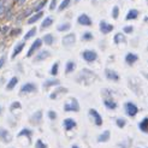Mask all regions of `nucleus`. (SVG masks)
Returning a JSON list of instances; mask_svg holds the SVG:
<instances>
[{
    "label": "nucleus",
    "mask_w": 148,
    "mask_h": 148,
    "mask_svg": "<svg viewBox=\"0 0 148 148\" xmlns=\"http://www.w3.org/2000/svg\"><path fill=\"white\" fill-rule=\"evenodd\" d=\"M75 42H76V35L73 33H70L68 35H65L64 38L62 39V43H63L64 47H71Z\"/></svg>",
    "instance_id": "obj_4"
},
{
    "label": "nucleus",
    "mask_w": 148,
    "mask_h": 148,
    "mask_svg": "<svg viewBox=\"0 0 148 148\" xmlns=\"http://www.w3.org/2000/svg\"><path fill=\"white\" fill-rule=\"evenodd\" d=\"M17 83H18V78H17L16 76L12 77V78L9 81V83L6 84V89H7V90H11V89H13V88L17 86Z\"/></svg>",
    "instance_id": "obj_28"
},
{
    "label": "nucleus",
    "mask_w": 148,
    "mask_h": 148,
    "mask_svg": "<svg viewBox=\"0 0 148 148\" xmlns=\"http://www.w3.org/2000/svg\"><path fill=\"white\" fill-rule=\"evenodd\" d=\"M63 125H64V129L66 131H70V130H72L73 128L76 127V122H75L73 118H66V119H64Z\"/></svg>",
    "instance_id": "obj_12"
},
{
    "label": "nucleus",
    "mask_w": 148,
    "mask_h": 148,
    "mask_svg": "<svg viewBox=\"0 0 148 148\" xmlns=\"http://www.w3.org/2000/svg\"><path fill=\"white\" fill-rule=\"evenodd\" d=\"M36 90V86L34 83H25L22 86L21 88V93H34Z\"/></svg>",
    "instance_id": "obj_13"
},
{
    "label": "nucleus",
    "mask_w": 148,
    "mask_h": 148,
    "mask_svg": "<svg viewBox=\"0 0 148 148\" xmlns=\"http://www.w3.org/2000/svg\"><path fill=\"white\" fill-rule=\"evenodd\" d=\"M75 69H76V63L72 60H69L65 66V73H71L72 71H75Z\"/></svg>",
    "instance_id": "obj_24"
},
{
    "label": "nucleus",
    "mask_w": 148,
    "mask_h": 148,
    "mask_svg": "<svg viewBox=\"0 0 148 148\" xmlns=\"http://www.w3.org/2000/svg\"><path fill=\"white\" fill-rule=\"evenodd\" d=\"M60 84V81L57 79V78H53V79H47L43 83V87L45 88H49V87H54V86H59Z\"/></svg>",
    "instance_id": "obj_23"
},
{
    "label": "nucleus",
    "mask_w": 148,
    "mask_h": 148,
    "mask_svg": "<svg viewBox=\"0 0 148 148\" xmlns=\"http://www.w3.org/2000/svg\"><path fill=\"white\" fill-rule=\"evenodd\" d=\"M24 46H25V42H19V43H17L16 46H14V48H13V52H12V56H11V58L12 59H14L16 58L22 51H23V48H24Z\"/></svg>",
    "instance_id": "obj_15"
},
{
    "label": "nucleus",
    "mask_w": 148,
    "mask_h": 148,
    "mask_svg": "<svg viewBox=\"0 0 148 148\" xmlns=\"http://www.w3.org/2000/svg\"><path fill=\"white\" fill-rule=\"evenodd\" d=\"M132 32H134V27L132 25H125L123 28V33H125V34H131Z\"/></svg>",
    "instance_id": "obj_39"
},
{
    "label": "nucleus",
    "mask_w": 148,
    "mask_h": 148,
    "mask_svg": "<svg viewBox=\"0 0 148 148\" xmlns=\"http://www.w3.org/2000/svg\"><path fill=\"white\" fill-rule=\"evenodd\" d=\"M17 3H18L19 5H23V4L25 3V0H17Z\"/></svg>",
    "instance_id": "obj_47"
},
{
    "label": "nucleus",
    "mask_w": 148,
    "mask_h": 148,
    "mask_svg": "<svg viewBox=\"0 0 148 148\" xmlns=\"http://www.w3.org/2000/svg\"><path fill=\"white\" fill-rule=\"evenodd\" d=\"M138 11L137 10H135V9H130L129 11H128V13H127V16H125V19L127 21H134V19H136L137 17H138Z\"/></svg>",
    "instance_id": "obj_19"
},
{
    "label": "nucleus",
    "mask_w": 148,
    "mask_h": 148,
    "mask_svg": "<svg viewBox=\"0 0 148 148\" xmlns=\"http://www.w3.org/2000/svg\"><path fill=\"white\" fill-rule=\"evenodd\" d=\"M94 39V35L90 33V32H86V33H83V35H82V40L83 41H92Z\"/></svg>",
    "instance_id": "obj_33"
},
{
    "label": "nucleus",
    "mask_w": 148,
    "mask_h": 148,
    "mask_svg": "<svg viewBox=\"0 0 148 148\" xmlns=\"http://www.w3.org/2000/svg\"><path fill=\"white\" fill-rule=\"evenodd\" d=\"M0 113H1V107H0Z\"/></svg>",
    "instance_id": "obj_52"
},
{
    "label": "nucleus",
    "mask_w": 148,
    "mask_h": 148,
    "mask_svg": "<svg viewBox=\"0 0 148 148\" xmlns=\"http://www.w3.org/2000/svg\"><path fill=\"white\" fill-rule=\"evenodd\" d=\"M77 23L81 25H84V27H90L93 24V21L87 13H82V14H79L77 18Z\"/></svg>",
    "instance_id": "obj_6"
},
{
    "label": "nucleus",
    "mask_w": 148,
    "mask_h": 148,
    "mask_svg": "<svg viewBox=\"0 0 148 148\" xmlns=\"http://www.w3.org/2000/svg\"><path fill=\"white\" fill-rule=\"evenodd\" d=\"M99 28H100V32L102 33V34H108V33H111L113 30V25L112 24H110V23H107L106 21H100V23H99Z\"/></svg>",
    "instance_id": "obj_8"
},
{
    "label": "nucleus",
    "mask_w": 148,
    "mask_h": 148,
    "mask_svg": "<svg viewBox=\"0 0 148 148\" xmlns=\"http://www.w3.org/2000/svg\"><path fill=\"white\" fill-rule=\"evenodd\" d=\"M138 129L145 134H148V117H145L143 119L138 123Z\"/></svg>",
    "instance_id": "obj_20"
},
{
    "label": "nucleus",
    "mask_w": 148,
    "mask_h": 148,
    "mask_svg": "<svg viewBox=\"0 0 148 148\" xmlns=\"http://www.w3.org/2000/svg\"><path fill=\"white\" fill-rule=\"evenodd\" d=\"M92 3H93L94 5H97V4L99 3V0H92Z\"/></svg>",
    "instance_id": "obj_48"
},
{
    "label": "nucleus",
    "mask_w": 148,
    "mask_h": 148,
    "mask_svg": "<svg viewBox=\"0 0 148 148\" xmlns=\"http://www.w3.org/2000/svg\"><path fill=\"white\" fill-rule=\"evenodd\" d=\"M65 93H68V88H65V87H59V88H57V89L49 95V98L54 100V99H57V97H58L59 94H65Z\"/></svg>",
    "instance_id": "obj_17"
},
{
    "label": "nucleus",
    "mask_w": 148,
    "mask_h": 148,
    "mask_svg": "<svg viewBox=\"0 0 148 148\" xmlns=\"http://www.w3.org/2000/svg\"><path fill=\"white\" fill-rule=\"evenodd\" d=\"M0 29H1V28H0Z\"/></svg>",
    "instance_id": "obj_54"
},
{
    "label": "nucleus",
    "mask_w": 148,
    "mask_h": 148,
    "mask_svg": "<svg viewBox=\"0 0 148 148\" xmlns=\"http://www.w3.org/2000/svg\"><path fill=\"white\" fill-rule=\"evenodd\" d=\"M71 148H79V147H78V146H76V145H73Z\"/></svg>",
    "instance_id": "obj_49"
},
{
    "label": "nucleus",
    "mask_w": 148,
    "mask_h": 148,
    "mask_svg": "<svg viewBox=\"0 0 148 148\" xmlns=\"http://www.w3.org/2000/svg\"><path fill=\"white\" fill-rule=\"evenodd\" d=\"M70 28H71V24H70V23H63V24H59V25L57 27V30L64 33V32H69Z\"/></svg>",
    "instance_id": "obj_30"
},
{
    "label": "nucleus",
    "mask_w": 148,
    "mask_h": 148,
    "mask_svg": "<svg viewBox=\"0 0 148 148\" xmlns=\"http://www.w3.org/2000/svg\"><path fill=\"white\" fill-rule=\"evenodd\" d=\"M113 41H114V43H117V45H119L121 42H127V39H125L124 34L117 33V34L114 35V38H113Z\"/></svg>",
    "instance_id": "obj_27"
},
{
    "label": "nucleus",
    "mask_w": 148,
    "mask_h": 148,
    "mask_svg": "<svg viewBox=\"0 0 148 148\" xmlns=\"http://www.w3.org/2000/svg\"><path fill=\"white\" fill-rule=\"evenodd\" d=\"M118 17H119V7L116 5V6H113V9H112V18L113 19H118Z\"/></svg>",
    "instance_id": "obj_37"
},
{
    "label": "nucleus",
    "mask_w": 148,
    "mask_h": 148,
    "mask_svg": "<svg viewBox=\"0 0 148 148\" xmlns=\"http://www.w3.org/2000/svg\"><path fill=\"white\" fill-rule=\"evenodd\" d=\"M64 111H66V112H78L79 103H78L77 99H75V98L70 99V101L66 102L64 105Z\"/></svg>",
    "instance_id": "obj_1"
},
{
    "label": "nucleus",
    "mask_w": 148,
    "mask_h": 148,
    "mask_svg": "<svg viewBox=\"0 0 148 148\" xmlns=\"http://www.w3.org/2000/svg\"><path fill=\"white\" fill-rule=\"evenodd\" d=\"M47 114H48V118H49L51 121L57 119V113L54 112V111H52V110H51V111H48V113H47Z\"/></svg>",
    "instance_id": "obj_40"
},
{
    "label": "nucleus",
    "mask_w": 148,
    "mask_h": 148,
    "mask_svg": "<svg viewBox=\"0 0 148 148\" xmlns=\"http://www.w3.org/2000/svg\"><path fill=\"white\" fill-rule=\"evenodd\" d=\"M89 116L92 117V119L94 121L95 125L101 127V125H102V117H101V114L98 112L97 110H95V108H90L89 110Z\"/></svg>",
    "instance_id": "obj_5"
},
{
    "label": "nucleus",
    "mask_w": 148,
    "mask_h": 148,
    "mask_svg": "<svg viewBox=\"0 0 148 148\" xmlns=\"http://www.w3.org/2000/svg\"><path fill=\"white\" fill-rule=\"evenodd\" d=\"M22 107V105H21V102H18V101H16V102H13L12 105H11V110H16V108H21Z\"/></svg>",
    "instance_id": "obj_42"
},
{
    "label": "nucleus",
    "mask_w": 148,
    "mask_h": 148,
    "mask_svg": "<svg viewBox=\"0 0 148 148\" xmlns=\"http://www.w3.org/2000/svg\"><path fill=\"white\" fill-rule=\"evenodd\" d=\"M42 16H43V12H42V11L36 12L35 14H33V16L29 17V19H28V24H34V23H36V22H38Z\"/></svg>",
    "instance_id": "obj_21"
},
{
    "label": "nucleus",
    "mask_w": 148,
    "mask_h": 148,
    "mask_svg": "<svg viewBox=\"0 0 148 148\" xmlns=\"http://www.w3.org/2000/svg\"><path fill=\"white\" fill-rule=\"evenodd\" d=\"M58 70H59V63L57 62V63H54L53 64V66H52V68H51V75L52 76H57L58 75Z\"/></svg>",
    "instance_id": "obj_35"
},
{
    "label": "nucleus",
    "mask_w": 148,
    "mask_h": 148,
    "mask_svg": "<svg viewBox=\"0 0 148 148\" xmlns=\"http://www.w3.org/2000/svg\"><path fill=\"white\" fill-rule=\"evenodd\" d=\"M42 42H45L47 46L53 45V42H54V36L52 35V34H46V35L42 38Z\"/></svg>",
    "instance_id": "obj_26"
},
{
    "label": "nucleus",
    "mask_w": 148,
    "mask_h": 148,
    "mask_svg": "<svg viewBox=\"0 0 148 148\" xmlns=\"http://www.w3.org/2000/svg\"><path fill=\"white\" fill-rule=\"evenodd\" d=\"M138 60V57H137V54H135V53H128L127 56H125V63H127L128 65H134L136 62Z\"/></svg>",
    "instance_id": "obj_14"
},
{
    "label": "nucleus",
    "mask_w": 148,
    "mask_h": 148,
    "mask_svg": "<svg viewBox=\"0 0 148 148\" xmlns=\"http://www.w3.org/2000/svg\"><path fill=\"white\" fill-rule=\"evenodd\" d=\"M125 124H127V121H125L124 118H117V119H116V125L118 128L123 129L125 127Z\"/></svg>",
    "instance_id": "obj_34"
},
{
    "label": "nucleus",
    "mask_w": 148,
    "mask_h": 148,
    "mask_svg": "<svg viewBox=\"0 0 148 148\" xmlns=\"http://www.w3.org/2000/svg\"><path fill=\"white\" fill-rule=\"evenodd\" d=\"M0 140H1L4 143H9V142H11V140H12L11 134L4 128H0Z\"/></svg>",
    "instance_id": "obj_9"
},
{
    "label": "nucleus",
    "mask_w": 148,
    "mask_h": 148,
    "mask_svg": "<svg viewBox=\"0 0 148 148\" xmlns=\"http://www.w3.org/2000/svg\"><path fill=\"white\" fill-rule=\"evenodd\" d=\"M32 135H33V131H32L30 129L23 128V129H22V130L18 132V134H17V137H23V136H25V137H28L29 142H30V137H32Z\"/></svg>",
    "instance_id": "obj_18"
},
{
    "label": "nucleus",
    "mask_w": 148,
    "mask_h": 148,
    "mask_svg": "<svg viewBox=\"0 0 148 148\" xmlns=\"http://www.w3.org/2000/svg\"><path fill=\"white\" fill-rule=\"evenodd\" d=\"M108 140H110V131L108 130L101 132V134L98 136V142H107Z\"/></svg>",
    "instance_id": "obj_25"
},
{
    "label": "nucleus",
    "mask_w": 148,
    "mask_h": 148,
    "mask_svg": "<svg viewBox=\"0 0 148 148\" xmlns=\"http://www.w3.org/2000/svg\"><path fill=\"white\" fill-rule=\"evenodd\" d=\"M42 121V111L39 110V111H36V112L30 117V123L34 124V125H39Z\"/></svg>",
    "instance_id": "obj_11"
},
{
    "label": "nucleus",
    "mask_w": 148,
    "mask_h": 148,
    "mask_svg": "<svg viewBox=\"0 0 148 148\" xmlns=\"http://www.w3.org/2000/svg\"><path fill=\"white\" fill-rule=\"evenodd\" d=\"M47 4V0H42V1H40V3H38L35 6H34V11H36V12H40L43 7H45V5Z\"/></svg>",
    "instance_id": "obj_32"
},
{
    "label": "nucleus",
    "mask_w": 148,
    "mask_h": 148,
    "mask_svg": "<svg viewBox=\"0 0 148 148\" xmlns=\"http://www.w3.org/2000/svg\"><path fill=\"white\" fill-rule=\"evenodd\" d=\"M42 46V40L41 39H36L33 43H32V46H30V48H29V51H28V53H27V57L29 58V57H33V54L35 53L36 51H39V48Z\"/></svg>",
    "instance_id": "obj_7"
},
{
    "label": "nucleus",
    "mask_w": 148,
    "mask_h": 148,
    "mask_svg": "<svg viewBox=\"0 0 148 148\" xmlns=\"http://www.w3.org/2000/svg\"><path fill=\"white\" fill-rule=\"evenodd\" d=\"M103 103H105V106L108 108V110H116L117 108V102L113 100V99H110V98H107V99H105L103 100Z\"/></svg>",
    "instance_id": "obj_22"
},
{
    "label": "nucleus",
    "mask_w": 148,
    "mask_h": 148,
    "mask_svg": "<svg viewBox=\"0 0 148 148\" xmlns=\"http://www.w3.org/2000/svg\"><path fill=\"white\" fill-rule=\"evenodd\" d=\"M7 30H9V27H4L3 29H0V32H3V34H6Z\"/></svg>",
    "instance_id": "obj_46"
},
{
    "label": "nucleus",
    "mask_w": 148,
    "mask_h": 148,
    "mask_svg": "<svg viewBox=\"0 0 148 148\" xmlns=\"http://www.w3.org/2000/svg\"><path fill=\"white\" fill-rule=\"evenodd\" d=\"M35 148H47V145L46 143H43L42 140H38V141L35 142Z\"/></svg>",
    "instance_id": "obj_38"
},
{
    "label": "nucleus",
    "mask_w": 148,
    "mask_h": 148,
    "mask_svg": "<svg viewBox=\"0 0 148 148\" xmlns=\"http://www.w3.org/2000/svg\"><path fill=\"white\" fill-rule=\"evenodd\" d=\"M56 7H57V0H52L49 4V10L53 11V10H56Z\"/></svg>",
    "instance_id": "obj_43"
},
{
    "label": "nucleus",
    "mask_w": 148,
    "mask_h": 148,
    "mask_svg": "<svg viewBox=\"0 0 148 148\" xmlns=\"http://www.w3.org/2000/svg\"><path fill=\"white\" fill-rule=\"evenodd\" d=\"M6 11H7V9L4 5V1H1L0 3V16H4V14L6 13Z\"/></svg>",
    "instance_id": "obj_41"
},
{
    "label": "nucleus",
    "mask_w": 148,
    "mask_h": 148,
    "mask_svg": "<svg viewBox=\"0 0 148 148\" xmlns=\"http://www.w3.org/2000/svg\"><path fill=\"white\" fill-rule=\"evenodd\" d=\"M5 60H6V57L5 56H3L1 58H0V69L4 66V64H5Z\"/></svg>",
    "instance_id": "obj_44"
},
{
    "label": "nucleus",
    "mask_w": 148,
    "mask_h": 148,
    "mask_svg": "<svg viewBox=\"0 0 148 148\" xmlns=\"http://www.w3.org/2000/svg\"><path fill=\"white\" fill-rule=\"evenodd\" d=\"M145 22H148V16H146V17H145Z\"/></svg>",
    "instance_id": "obj_50"
},
{
    "label": "nucleus",
    "mask_w": 148,
    "mask_h": 148,
    "mask_svg": "<svg viewBox=\"0 0 148 148\" xmlns=\"http://www.w3.org/2000/svg\"><path fill=\"white\" fill-rule=\"evenodd\" d=\"M146 1H147V5H148V0H146Z\"/></svg>",
    "instance_id": "obj_53"
},
{
    "label": "nucleus",
    "mask_w": 148,
    "mask_h": 148,
    "mask_svg": "<svg viewBox=\"0 0 148 148\" xmlns=\"http://www.w3.org/2000/svg\"><path fill=\"white\" fill-rule=\"evenodd\" d=\"M71 4V0H63V1L60 3V5H59V7H58V11H64L65 9H68L69 7V5Z\"/></svg>",
    "instance_id": "obj_31"
},
{
    "label": "nucleus",
    "mask_w": 148,
    "mask_h": 148,
    "mask_svg": "<svg viewBox=\"0 0 148 148\" xmlns=\"http://www.w3.org/2000/svg\"><path fill=\"white\" fill-rule=\"evenodd\" d=\"M35 34H36V28H32L30 30H29V32L24 35V40H29V39H32Z\"/></svg>",
    "instance_id": "obj_36"
},
{
    "label": "nucleus",
    "mask_w": 148,
    "mask_h": 148,
    "mask_svg": "<svg viewBox=\"0 0 148 148\" xmlns=\"http://www.w3.org/2000/svg\"><path fill=\"white\" fill-rule=\"evenodd\" d=\"M105 76H106L107 79L113 81V82H117V81L119 79V75L117 73V71L111 70V69H106L105 70Z\"/></svg>",
    "instance_id": "obj_10"
},
{
    "label": "nucleus",
    "mask_w": 148,
    "mask_h": 148,
    "mask_svg": "<svg viewBox=\"0 0 148 148\" xmlns=\"http://www.w3.org/2000/svg\"><path fill=\"white\" fill-rule=\"evenodd\" d=\"M19 33H21V29H16V30H12L11 35H17V34H19Z\"/></svg>",
    "instance_id": "obj_45"
},
{
    "label": "nucleus",
    "mask_w": 148,
    "mask_h": 148,
    "mask_svg": "<svg viewBox=\"0 0 148 148\" xmlns=\"http://www.w3.org/2000/svg\"><path fill=\"white\" fill-rule=\"evenodd\" d=\"M82 58L87 63H93L98 59V53L93 49H86L82 52Z\"/></svg>",
    "instance_id": "obj_2"
},
{
    "label": "nucleus",
    "mask_w": 148,
    "mask_h": 148,
    "mask_svg": "<svg viewBox=\"0 0 148 148\" xmlns=\"http://www.w3.org/2000/svg\"><path fill=\"white\" fill-rule=\"evenodd\" d=\"M52 24H53V18L52 17H46L41 23V29H46V28L51 27Z\"/></svg>",
    "instance_id": "obj_29"
},
{
    "label": "nucleus",
    "mask_w": 148,
    "mask_h": 148,
    "mask_svg": "<svg viewBox=\"0 0 148 148\" xmlns=\"http://www.w3.org/2000/svg\"><path fill=\"white\" fill-rule=\"evenodd\" d=\"M79 1H81V0H75V3H76V4H78Z\"/></svg>",
    "instance_id": "obj_51"
},
{
    "label": "nucleus",
    "mask_w": 148,
    "mask_h": 148,
    "mask_svg": "<svg viewBox=\"0 0 148 148\" xmlns=\"http://www.w3.org/2000/svg\"><path fill=\"white\" fill-rule=\"evenodd\" d=\"M124 108H125V113H127L129 117H135L138 113V107L135 105L134 102H130V101L127 102Z\"/></svg>",
    "instance_id": "obj_3"
},
{
    "label": "nucleus",
    "mask_w": 148,
    "mask_h": 148,
    "mask_svg": "<svg viewBox=\"0 0 148 148\" xmlns=\"http://www.w3.org/2000/svg\"><path fill=\"white\" fill-rule=\"evenodd\" d=\"M49 56H51L49 52H48V51H46V49H43V51L39 52L38 56L35 57V62H42V60H45V59H47Z\"/></svg>",
    "instance_id": "obj_16"
}]
</instances>
